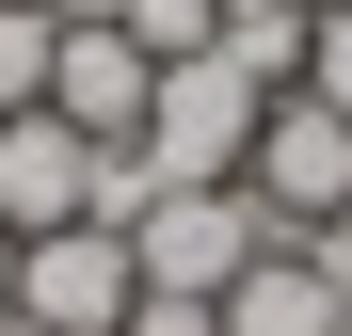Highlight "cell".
Listing matches in <instances>:
<instances>
[{"instance_id":"1","label":"cell","mask_w":352,"mask_h":336,"mask_svg":"<svg viewBox=\"0 0 352 336\" xmlns=\"http://www.w3.org/2000/svg\"><path fill=\"white\" fill-rule=\"evenodd\" d=\"M256 256H272V208H256L241 177H160V192L129 208V272H144V289H192V304H224Z\"/></svg>"},{"instance_id":"2","label":"cell","mask_w":352,"mask_h":336,"mask_svg":"<svg viewBox=\"0 0 352 336\" xmlns=\"http://www.w3.org/2000/svg\"><path fill=\"white\" fill-rule=\"evenodd\" d=\"M256 112H272V80L208 32L192 65H160V96H144L129 160H144V177H241V160H256Z\"/></svg>"},{"instance_id":"3","label":"cell","mask_w":352,"mask_h":336,"mask_svg":"<svg viewBox=\"0 0 352 336\" xmlns=\"http://www.w3.org/2000/svg\"><path fill=\"white\" fill-rule=\"evenodd\" d=\"M241 192L272 208V240H320V224L352 208V112H320V96H272V112H256V160H241Z\"/></svg>"},{"instance_id":"4","label":"cell","mask_w":352,"mask_h":336,"mask_svg":"<svg viewBox=\"0 0 352 336\" xmlns=\"http://www.w3.org/2000/svg\"><path fill=\"white\" fill-rule=\"evenodd\" d=\"M16 320L48 336H112L144 304V272H129V224H48V240H16V289H0Z\"/></svg>"},{"instance_id":"5","label":"cell","mask_w":352,"mask_h":336,"mask_svg":"<svg viewBox=\"0 0 352 336\" xmlns=\"http://www.w3.org/2000/svg\"><path fill=\"white\" fill-rule=\"evenodd\" d=\"M144 96H160V65L112 32V0H65V48H48V96H32V112H65L80 144H129Z\"/></svg>"},{"instance_id":"6","label":"cell","mask_w":352,"mask_h":336,"mask_svg":"<svg viewBox=\"0 0 352 336\" xmlns=\"http://www.w3.org/2000/svg\"><path fill=\"white\" fill-rule=\"evenodd\" d=\"M96 177H112V144H80L65 112H0V224H16V240L96 224Z\"/></svg>"},{"instance_id":"7","label":"cell","mask_w":352,"mask_h":336,"mask_svg":"<svg viewBox=\"0 0 352 336\" xmlns=\"http://www.w3.org/2000/svg\"><path fill=\"white\" fill-rule=\"evenodd\" d=\"M224 336H352V240H272L224 289Z\"/></svg>"},{"instance_id":"8","label":"cell","mask_w":352,"mask_h":336,"mask_svg":"<svg viewBox=\"0 0 352 336\" xmlns=\"http://www.w3.org/2000/svg\"><path fill=\"white\" fill-rule=\"evenodd\" d=\"M48 48H65V0H0V112L48 96Z\"/></svg>"},{"instance_id":"9","label":"cell","mask_w":352,"mask_h":336,"mask_svg":"<svg viewBox=\"0 0 352 336\" xmlns=\"http://www.w3.org/2000/svg\"><path fill=\"white\" fill-rule=\"evenodd\" d=\"M112 32H129L144 65H192V48H208L224 16H208V0H112Z\"/></svg>"},{"instance_id":"10","label":"cell","mask_w":352,"mask_h":336,"mask_svg":"<svg viewBox=\"0 0 352 336\" xmlns=\"http://www.w3.org/2000/svg\"><path fill=\"white\" fill-rule=\"evenodd\" d=\"M288 96L352 112V0H305V80H288Z\"/></svg>"},{"instance_id":"11","label":"cell","mask_w":352,"mask_h":336,"mask_svg":"<svg viewBox=\"0 0 352 336\" xmlns=\"http://www.w3.org/2000/svg\"><path fill=\"white\" fill-rule=\"evenodd\" d=\"M112 336H224V304H192V289H144V304L112 320Z\"/></svg>"},{"instance_id":"12","label":"cell","mask_w":352,"mask_h":336,"mask_svg":"<svg viewBox=\"0 0 352 336\" xmlns=\"http://www.w3.org/2000/svg\"><path fill=\"white\" fill-rule=\"evenodd\" d=\"M208 16H305V0H208Z\"/></svg>"},{"instance_id":"13","label":"cell","mask_w":352,"mask_h":336,"mask_svg":"<svg viewBox=\"0 0 352 336\" xmlns=\"http://www.w3.org/2000/svg\"><path fill=\"white\" fill-rule=\"evenodd\" d=\"M0 289H16V224H0Z\"/></svg>"},{"instance_id":"14","label":"cell","mask_w":352,"mask_h":336,"mask_svg":"<svg viewBox=\"0 0 352 336\" xmlns=\"http://www.w3.org/2000/svg\"><path fill=\"white\" fill-rule=\"evenodd\" d=\"M0 336H48V320H16V304H0Z\"/></svg>"},{"instance_id":"15","label":"cell","mask_w":352,"mask_h":336,"mask_svg":"<svg viewBox=\"0 0 352 336\" xmlns=\"http://www.w3.org/2000/svg\"><path fill=\"white\" fill-rule=\"evenodd\" d=\"M320 240H352V208H336V224H320Z\"/></svg>"}]
</instances>
